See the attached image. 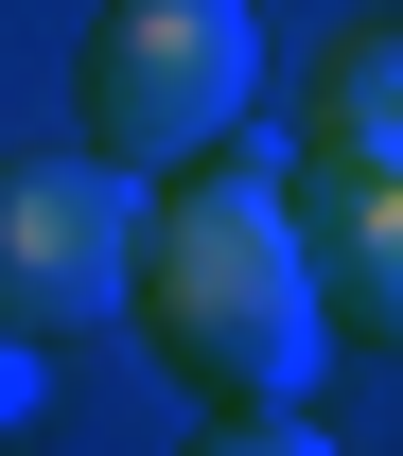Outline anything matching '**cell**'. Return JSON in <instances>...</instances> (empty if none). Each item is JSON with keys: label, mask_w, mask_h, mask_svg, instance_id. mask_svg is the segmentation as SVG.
Masks as SVG:
<instances>
[{"label": "cell", "mask_w": 403, "mask_h": 456, "mask_svg": "<svg viewBox=\"0 0 403 456\" xmlns=\"http://www.w3.org/2000/svg\"><path fill=\"white\" fill-rule=\"evenodd\" d=\"M193 456H334V439H316L298 403H229V421H211V439H193Z\"/></svg>", "instance_id": "cell-6"}, {"label": "cell", "mask_w": 403, "mask_h": 456, "mask_svg": "<svg viewBox=\"0 0 403 456\" xmlns=\"http://www.w3.org/2000/svg\"><path fill=\"white\" fill-rule=\"evenodd\" d=\"M36 387H53V351H36V334H0V439L36 421Z\"/></svg>", "instance_id": "cell-7"}, {"label": "cell", "mask_w": 403, "mask_h": 456, "mask_svg": "<svg viewBox=\"0 0 403 456\" xmlns=\"http://www.w3.org/2000/svg\"><path fill=\"white\" fill-rule=\"evenodd\" d=\"M298 246L351 351H403V175L386 159H298Z\"/></svg>", "instance_id": "cell-4"}, {"label": "cell", "mask_w": 403, "mask_h": 456, "mask_svg": "<svg viewBox=\"0 0 403 456\" xmlns=\"http://www.w3.org/2000/svg\"><path fill=\"white\" fill-rule=\"evenodd\" d=\"M246 106H263V18H246V0H106L88 53H70V123H88V159H123V175L229 159Z\"/></svg>", "instance_id": "cell-2"}, {"label": "cell", "mask_w": 403, "mask_h": 456, "mask_svg": "<svg viewBox=\"0 0 403 456\" xmlns=\"http://www.w3.org/2000/svg\"><path fill=\"white\" fill-rule=\"evenodd\" d=\"M298 141H316V159H386V175H403V18H368V36H334V53H316Z\"/></svg>", "instance_id": "cell-5"}, {"label": "cell", "mask_w": 403, "mask_h": 456, "mask_svg": "<svg viewBox=\"0 0 403 456\" xmlns=\"http://www.w3.org/2000/svg\"><path fill=\"white\" fill-rule=\"evenodd\" d=\"M141 351H158L175 387L211 403H298L316 369H334V298H316V246H298V159L246 123L229 159L158 175V211H141Z\"/></svg>", "instance_id": "cell-1"}, {"label": "cell", "mask_w": 403, "mask_h": 456, "mask_svg": "<svg viewBox=\"0 0 403 456\" xmlns=\"http://www.w3.org/2000/svg\"><path fill=\"white\" fill-rule=\"evenodd\" d=\"M141 211H158V175L123 159H0V334H106L123 298H141Z\"/></svg>", "instance_id": "cell-3"}]
</instances>
